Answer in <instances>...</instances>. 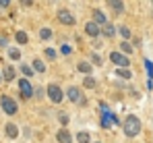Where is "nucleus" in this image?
I'll return each instance as SVG.
<instances>
[{"label": "nucleus", "instance_id": "nucleus-1", "mask_svg": "<svg viewBox=\"0 0 153 143\" xmlns=\"http://www.w3.org/2000/svg\"><path fill=\"white\" fill-rule=\"evenodd\" d=\"M141 133V120L137 118L134 114H128L126 120H124V135L126 137H134Z\"/></svg>", "mask_w": 153, "mask_h": 143}, {"label": "nucleus", "instance_id": "nucleus-2", "mask_svg": "<svg viewBox=\"0 0 153 143\" xmlns=\"http://www.w3.org/2000/svg\"><path fill=\"white\" fill-rule=\"evenodd\" d=\"M0 108H2L8 116L17 114V110H19V108H17V102H15L13 97H8V95H2V97H0Z\"/></svg>", "mask_w": 153, "mask_h": 143}, {"label": "nucleus", "instance_id": "nucleus-3", "mask_svg": "<svg viewBox=\"0 0 153 143\" xmlns=\"http://www.w3.org/2000/svg\"><path fill=\"white\" fill-rule=\"evenodd\" d=\"M110 60H112L116 67H120V69H128V64H130L128 56L120 54V52H112V54H110Z\"/></svg>", "mask_w": 153, "mask_h": 143}, {"label": "nucleus", "instance_id": "nucleus-4", "mask_svg": "<svg viewBox=\"0 0 153 143\" xmlns=\"http://www.w3.org/2000/svg\"><path fill=\"white\" fill-rule=\"evenodd\" d=\"M48 97H50L54 104H60L64 95H62V89L58 85H48Z\"/></svg>", "mask_w": 153, "mask_h": 143}, {"label": "nucleus", "instance_id": "nucleus-5", "mask_svg": "<svg viewBox=\"0 0 153 143\" xmlns=\"http://www.w3.org/2000/svg\"><path fill=\"white\" fill-rule=\"evenodd\" d=\"M58 19H60V23H64V25H75L73 13L66 10V8H60V10H58Z\"/></svg>", "mask_w": 153, "mask_h": 143}, {"label": "nucleus", "instance_id": "nucleus-6", "mask_svg": "<svg viewBox=\"0 0 153 143\" xmlns=\"http://www.w3.org/2000/svg\"><path fill=\"white\" fill-rule=\"evenodd\" d=\"M66 95H68V100L71 102H79V104H85V100H83V95H81V89L79 87H68V91H66Z\"/></svg>", "mask_w": 153, "mask_h": 143}, {"label": "nucleus", "instance_id": "nucleus-7", "mask_svg": "<svg viewBox=\"0 0 153 143\" xmlns=\"http://www.w3.org/2000/svg\"><path fill=\"white\" fill-rule=\"evenodd\" d=\"M19 89H21V95L23 97H31L33 95V87L27 79H19Z\"/></svg>", "mask_w": 153, "mask_h": 143}, {"label": "nucleus", "instance_id": "nucleus-8", "mask_svg": "<svg viewBox=\"0 0 153 143\" xmlns=\"http://www.w3.org/2000/svg\"><path fill=\"white\" fill-rule=\"evenodd\" d=\"M85 33H87V35H91V37H97V35L102 33V27H100L97 23H93V21H91V23L85 25Z\"/></svg>", "mask_w": 153, "mask_h": 143}, {"label": "nucleus", "instance_id": "nucleus-9", "mask_svg": "<svg viewBox=\"0 0 153 143\" xmlns=\"http://www.w3.org/2000/svg\"><path fill=\"white\" fill-rule=\"evenodd\" d=\"M56 139H58V143H73V135L68 133V129H60L56 133Z\"/></svg>", "mask_w": 153, "mask_h": 143}, {"label": "nucleus", "instance_id": "nucleus-10", "mask_svg": "<svg viewBox=\"0 0 153 143\" xmlns=\"http://www.w3.org/2000/svg\"><path fill=\"white\" fill-rule=\"evenodd\" d=\"M93 23H97L100 25V27H105V25H108V19H105V15H103L102 10H97V8H95V10H93Z\"/></svg>", "mask_w": 153, "mask_h": 143}, {"label": "nucleus", "instance_id": "nucleus-11", "mask_svg": "<svg viewBox=\"0 0 153 143\" xmlns=\"http://www.w3.org/2000/svg\"><path fill=\"white\" fill-rule=\"evenodd\" d=\"M6 135H8L10 139H15V137L19 135V127H17L15 122H8V124H6Z\"/></svg>", "mask_w": 153, "mask_h": 143}, {"label": "nucleus", "instance_id": "nucleus-12", "mask_svg": "<svg viewBox=\"0 0 153 143\" xmlns=\"http://www.w3.org/2000/svg\"><path fill=\"white\" fill-rule=\"evenodd\" d=\"M110 6L114 8V13H116V15L124 13V2H116V0H112V2H110Z\"/></svg>", "mask_w": 153, "mask_h": 143}, {"label": "nucleus", "instance_id": "nucleus-13", "mask_svg": "<svg viewBox=\"0 0 153 143\" xmlns=\"http://www.w3.org/2000/svg\"><path fill=\"white\" fill-rule=\"evenodd\" d=\"M76 141H79V143H89V141H91V137H89V133L81 131V133L76 135Z\"/></svg>", "mask_w": 153, "mask_h": 143}, {"label": "nucleus", "instance_id": "nucleus-14", "mask_svg": "<svg viewBox=\"0 0 153 143\" xmlns=\"http://www.w3.org/2000/svg\"><path fill=\"white\" fill-rule=\"evenodd\" d=\"M4 79H6V81H13V79H15V69H13V67H6V69H4Z\"/></svg>", "mask_w": 153, "mask_h": 143}, {"label": "nucleus", "instance_id": "nucleus-15", "mask_svg": "<svg viewBox=\"0 0 153 143\" xmlns=\"http://www.w3.org/2000/svg\"><path fill=\"white\" fill-rule=\"evenodd\" d=\"M39 37H42V40H50L52 37V29H48V27L39 29Z\"/></svg>", "mask_w": 153, "mask_h": 143}, {"label": "nucleus", "instance_id": "nucleus-16", "mask_svg": "<svg viewBox=\"0 0 153 143\" xmlns=\"http://www.w3.org/2000/svg\"><path fill=\"white\" fill-rule=\"evenodd\" d=\"M15 40H17L19 44H27V33H25V31H17Z\"/></svg>", "mask_w": 153, "mask_h": 143}, {"label": "nucleus", "instance_id": "nucleus-17", "mask_svg": "<svg viewBox=\"0 0 153 143\" xmlns=\"http://www.w3.org/2000/svg\"><path fill=\"white\" fill-rule=\"evenodd\" d=\"M79 71L89 75V73H91V64H89V62H79Z\"/></svg>", "mask_w": 153, "mask_h": 143}, {"label": "nucleus", "instance_id": "nucleus-18", "mask_svg": "<svg viewBox=\"0 0 153 143\" xmlns=\"http://www.w3.org/2000/svg\"><path fill=\"white\" fill-rule=\"evenodd\" d=\"M118 31H120V35L124 37V42H126L128 37H130V29H128L126 25H120V29H118Z\"/></svg>", "mask_w": 153, "mask_h": 143}, {"label": "nucleus", "instance_id": "nucleus-19", "mask_svg": "<svg viewBox=\"0 0 153 143\" xmlns=\"http://www.w3.org/2000/svg\"><path fill=\"white\" fill-rule=\"evenodd\" d=\"M8 56H10L13 60H19V58H21V52H19V48H10V50H8Z\"/></svg>", "mask_w": 153, "mask_h": 143}, {"label": "nucleus", "instance_id": "nucleus-20", "mask_svg": "<svg viewBox=\"0 0 153 143\" xmlns=\"http://www.w3.org/2000/svg\"><path fill=\"white\" fill-rule=\"evenodd\" d=\"M116 75H118V77H122V79H130V77H132L128 69H118V71H116Z\"/></svg>", "mask_w": 153, "mask_h": 143}, {"label": "nucleus", "instance_id": "nucleus-21", "mask_svg": "<svg viewBox=\"0 0 153 143\" xmlns=\"http://www.w3.org/2000/svg\"><path fill=\"white\" fill-rule=\"evenodd\" d=\"M103 33H105V35H108V37H112V35H114V33H116V29H114V25H105V27H103Z\"/></svg>", "mask_w": 153, "mask_h": 143}, {"label": "nucleus", "instance_id": "nucleus-22", "mask_svg": "<svg viewBox=\"0 0 153 143\" xmlns=\"http://www.w3.org/2000/svg\"><path fill=\"white\" fill-rule=\"evenodd\" d=\"M33 69H35L37 73H44V71H46V67H44V62H42V60H33Z\"/></svg>", "mask_w": 153, "mask_h": 143}, {"label": "nucleus", "instance_id": "nucleus-23", "mask_svg": "<svg viewBox=\"0 0 153 143\" xmlns=\"http://www.w3.org/2000/svg\"><path fill=\"white\" fill-rule=\"evenodd\" d=\"M83 85L91 89V87H95V79H93V77H85V81H83Z\"/></svg>", "mask_w": 153, "mask_h": 143}, {"label": "nucleus", "instance_id": "nucleus-24", "mask_svg": "<svg viewBox=\"0 0 153 143\" xmlns=\"http://www.w3.org/2000/svg\"><path fill=\"white\" fill-rule=\"evenodd\" d=\"M120 48H122V52H126V54H130V52H132V50H134V48L130 46V44H128V42H122V44H120Z\"/></svg>", "mask_w": 153, "mask_h": 143}, {"label": "nucleus", "instance_id": "nucleus-25", "mask_svg": "<svg viewBox=\"0 0 153 143\" xmlns=\"http://www.w3.org/2000/svg\"><path fill=\"white\" fill-rule=\"evenodd\" d=\"M21 71H23V75H25V77H31V75H33V71H31L27 64H21Z\"/></svg>", "mask_w": 153, "mask_h": 143}, {"label": "nucleus", "instance_id": "nucleus-26", "mask_svg": "<svg viewBox=\"0 0 153 143\" xmlns=\"http://www.w3.org/2000/svg\"><path fill=\"white\" fill-rule=\"evenodd\" d=\"M46 56L54 60V58H56V50H54V48H46Z\"/></svg>", "mask_w": 153, "mask_h": 143}, {"label": "nucleus", "instance_id": "nucleus-27", "mask_svg": "<svg viewBox=\"0 0 153 143\" xmlns=\"http://www.w3.org/2000/svg\"><path fill=\"white\" fill-rule=\"evenodd\" d=\"M145 67H147V71H149V79L153 77V62L151 60H145Z\"/></svg>", "mask_w": 153, "mask_h": 143}, {"label": "nucleus", "instance_id": "nucleus-28", "mask_svg": "<svg viewBox=\"0 0 153 143\" xmlns=\"http://www.w3.org/2000/svg\"><path fill=\"white\" fill-rule=\"evenodd\" d=\"M58 118H60V122H62V124H66V122H68V116H66L64 112H60V116H58Z\"/></svg>", "mask_w": 153, "mask_h": 143}, {"label": "nucleus", "instance_id": "nucleus-29", "mask_svg": "<svg viewBox=\"0 0 153 143\" xmlns=\"http://www.w3.org/2000/svg\"><path fill=\"white\" fill-rule=\"evenodd\" d=\"M91 60H93V64H102V58H100L97 54H93V56H91Z\"/></svg>", "mask_w": 153, "mask_h": 143}, {"label": "nucleus", "instance_id": "nucleus-30", "mask_svg": "<svg viewBox=\"0 0 153 143\" xmlns=\"http://www.w3.org/2000/svg\"><path fill=\"white\" fill-rule=\"evenodd\" d=\"M71 52H73V48H71V46H62V54H66V56H68Z\"/></svg>", "mask_w": 153, "mask_h": 143}, {"label": "nucleus", "instance_id": "nucleus-31", "mask_svg": "<svg viewBox=\"0 0 153 143\" xmlns=\"http://www.w3.org/2000/svg\"><path fill=\"white\" fill-rule=\"evenodd\" d=\"M0 46H6V37L4 35H0Z\"/></svg>", "mask_w": 153, "mask_h": 143}, {"label": "nucleus", "instance_id": "nucleus-32", "mask_svg": "<svg viewBox=\"0 0 153 143\" xmlns=\"http://www.w3.org/2000/svg\"><path fill=\"white\" fill-rule=\"evenodd\" d=\"M147 87H149V89H153V79H149V81H147Z\"/></svg>", "mask_w": 153, "mask_h": 143}, {"label": "nucleus", "instance_id": "nucleus-33", "mask_svg": "<svg viewBox=\"0 0 153 143\" xmlns=\"http://www.w3.org/2000/svg\"><path fill=\"white\" fill-rule=\"evenodd\" d=\"M0 79H2V75H0Z\"/></svg>", "mask_w": 153, "mask_h": 143}]
</instances>
